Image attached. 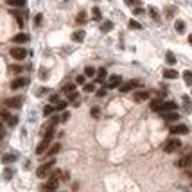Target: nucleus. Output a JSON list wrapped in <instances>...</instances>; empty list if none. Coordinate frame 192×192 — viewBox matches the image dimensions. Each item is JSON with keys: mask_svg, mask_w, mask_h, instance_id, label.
I'll return each instance as SVG.
<instances>
[{"mask_svg": "<svg viewBox=\"0 0 192 192\" xmlns=\"http://www.w3.org/2000/svg\"><path fill=\"white\" fill-rule=\"evenodd\" d=\"M7 4L13 7H22V6H25V0H7Z\"/></svg>", "mask_w": 192, "mask_h": 192, "instance_id": "nucleus-26", "label": "nucleus"}, {"mask_svg": "<svg viewBox=\"0 0 192 192\" xmlns=\"http://www.w3.org/2000/svg\"><path fill=\"white\" fill-rule=\"evenodd\" d=\"M4 106H7V108H20L22 106V99H20V97H9V99L4 101Z\"/></svg>", "mask_w": 192, "mask_h": 192, "instance_id": "nucleus-9", "label": "nucleus"}, {"mask_svg": "<svg viewBox=\"0 0 192 192\" xmlns=\"http://www.w3.org/2000/svg\"><path fill=\"white\" fill-rule=\"evenodd\" d=\"M27 85V79H23V77H16V79H13L11 81V90H18L22 86Z\"/></svg>", "mask_w": 192, "mask_h": 192, "instance_id": "nucleus-12", "label": "nucleus"}, {"mask_svg": "<svg viewBox=\"0 0 192 192\" xmlns=\"http://www.w3.org/2000/svg\"><path fill=\"white\" fill-rule=\"evenodd\" d=\"M75 83H77V85H85V75H77Z\"/></svg>", "mask_w": 192, "mask_h": 192, "instance_id": "nucleus-47", "label": "nucleus"}, {"mask_svg": "<svg viewBox=\"0 0 192 192\" xmlns=\"http://www.w3.org/2000/svg\"><path fill=\"white\" fill-rule=\"evenodd\" d=\"M66 108H68V101H59V99L56 101V106H54L56 111H63V110H66Z\"/></svg>", "mask_w": 192, "mask_h": 192, "instance_id": "nucleus-17", "label": "nucleus"}, {"mask_svg": "<svg viewBox=\"0 0 192 192\" xmlns=\"http://www.w3.org/2000/svg\"><path fill=\"white\" fill-rule=\"evenodd\" d=\"M72 40H74V42H83V40H85V31H75L74 34H72Z\"/></svg>", "mask_w": 192, "mask_h": 192, "instance_id": "nucleus-19", "label": "nucleus"}, {"mask_svg": "<svg viewBox=\"0 0 192 192\" xmlns=\"http://www.w3.org/2000/svg\"><path fill=\"white\" fill-rule=\"evenodd\" d=\"M140 83L138 81H126L124 85H118V90L122 92V94H126V92H131V90H135Z\"/></svg>", "mask_w": 192, "mask_h": 192, "instance_id": "nucleus-5", "label": "nucleus"}, {"mask_svg": "<svg viewBox=\"0 0 192 192\" xmlns=\"http://www.w3.org/2000/svg\"><path fill=\"white\" fill-rule=\"evenodd\" d=\"M54 128H56V126H52V124L49 126V131L45 133L43 140L36 146V154H43L45 151L49 149V146H50V142H52V138H54Z\"/></svg>", "mask_w": 192, "mask_h": 192, "instance_id": "nucleus-1", "label": "nucleus"}, {"mask_svg": "<svg viewBox=\"0 0 192 192\" xmlns=\"http://www.w3.org/2000/svg\"><path fill=\"white\" fill-rule=\"evenodd\" d=\"M68 118H70V113H68V111H66V110H63V115H61V117H59V122H66V120H68Z\"/></svg>", "mask_w": 192, "mask_h": 192, "instance_id": "nucleus-36", "label": "nucleus"}, {"mask_svg": "<svg viewBox=\"0 0 192 192\" xmlns=\"http://www.w3.org/2000/svg\"><path fill=\"white\" fill-rule=\"evenodd\" d=\"M75 22L77 23H86V11H79L77 16H75Z\"/></svg>", "mask_w": 192, "mask_h": 192, "instance_id": "nucleus-23", "label": "nucleus"}, {"mask_svg": "<svg viewBox=\"0 0 192 192\" xmlns=\"http://www.w3.org/2000/svg\"><path fill=\"white\" fill-rule=\"evenodd\" d=\"M4 137H6V129H4V124L0 120V140H4Z\"/></svg>", "mask_w": 192, "mask_h": 192, "instance_id": "nucleus-45", "label": "nucleus"}, {"mask_svg": "<svg viewBox=\"0 0 192 192\" xmlns=\"http://www.w3.org/2000/svg\"><path fill=\"white\" fill-rule=\"evenodd\" d=\"M174 27H176V31H180V32H183V31H185V22H182V20H178V22H176V25H174Z\"/></svg>", "mask_w": 192, "mask_h": 192, "instance_id": "nucleus-33", "label": "nucleus"}, {"mask_svg": "<svg viewBox=\"0 0 192 192\" xmlns=\"http://www.w3.org/2000/svg\"><path fill=\"white\" fill-rule=\"evenodd\" d=\"M59 149H61V144H59V142H56L52 147L49 149V156H54V154H58V153H59Z\"/></svg>", "mask_w": 192, "mask_h": 192, "instance_id": "nucleus-21", "label": "nucleus"}, {"mask_svg": "<svg viewBox=\"0 0 192 192\" xmlns=\"http://www.w3.org/2000/svg\"><path fill=\"white\" fill-rule=\"evenodd\" d=\"M4 176H6V178H7V180H9L11 176H13V171H11V169H7V171L4 172Z\"/></svg>", "mask_w": 192, "mask_h": 192, "instance_id": "nucleus-50", "label": "nucleus"}, {"mask_svg": "<svg viewBox=\"0 0 192 192\" xmlns=\"http://www.w3.org/2000/svg\"><path fill=\"white\" fill-rule=\"evenodd\" d=\"M90 115L92 117H99L101 115V110H99V106H94L92 110H90Z\"/></svg>", "mask_w": 192, "mask_h": 192, "instance_id": "nucleus-35", "label": "nucleus"}, {"mask_svg": "<svg viewBox=\"0 0 192 192\" xmlns=\"http://www.w3.org/2000/svg\"><path fill=\"white\" fill-rule=\"evenodd\" d=\"M95 81L97 83H104V79H106V68L102 66V68H99V70H95Z\"/></svg>", "mask_w": 192, "mask_h": 192, "instance_id": "nucleus-16", "label": "nucleus"}, {"mask_svg": "<svg viewBox=\"0 0 192 192\" xmlns=\"http://www.w3.org/2000/svg\"><path fill=\"white\" fill-rule=\"evenodd\" d=\"M106 94H108V86H102V88L97 92V97H104Z\"/></svg>", "mask_w": 192, "mask_h": 192, "instance_id": "nucleus-39", "label": "nucleus"}, {"mask_svg": "<svg viewBox=\"0 0 192 192\" xmlns=\"http://www.w3.org/2000/svg\"><path fill=\"white\" fill-rule=\"evenodd\" d=\"M163 118L167 120V122H174V120H180V113L176 111V110H172V111H165V113H162Z\"/></svg>", "mask_w": 192, "mask_h": 192, "instance_id": "nucleus-11", "label": "nucleus"}, {"mask_svg": "<svg viewBox=\"0 0 192 192\" xmlns=\"http://www.w3.org/2000/svg\"><path fill=\"white\" fill-rule=\"evenodd\" d=\"M165 59H167V63H169V65H176V58H174V54H172V52L165 54Z\"/></svg>", "mask_w": 192, "mask_h": 192, "instance_id": "nucleus-29", "label": "nucleus"}, {"mask_svg": "<svg viewBox=\"0 0 192 192\" xmlns=\"http://www.w3.org/2000/svg\"><path fill=\"white\" fill-rule=\"evenodd\" d=\"M92 13H94L95 20H101V11H99V7H94V9H92Z\"/></svg>", "mask_w": 192, "mask_h": 192, "instance_id": "nucleus-43", "label": "nucleus"}, {"mask_svg": "<svg viewBox=\"0 0 192 192\" xmlns=\"http://www.w3.org/2000/svg\"><path fill=\"white\" fill-rule=\"evenodd\" d=\"M180 147H182V142H180L178 138H171V140L165 142L163 151H165V153H174V151H178Z\"/></svg>", "mask_w": 192, "mask_h": 192, "instance_id": "nucleus-3", "label": "nucleus"}, {"mask_svg": "<svg viewBox=\"0 0 192 192\" xmlns=\"http://www.w3.org/2000/svg\"><path fill=\"white\" fill-rule=\"evenodd\" d=\"M129 27H131V29H142V25H140L138 22H135V20L129 22Z\"/></svg>", "mask_w": 192, "mask_h": 192, "instance_id": "nucleus-41", "label": "nucleus"}, {"mask_svg": "<svg viewBox=\"0 0 192 192\" xmlns=\"http://www.w3.org/2000/svg\"><path fill=\"white\" fill-rule=\"evenodd\" d=\"M183 79H185V83L189 86L192 85V72L190 70H185V72H183Z\"/></svg>", "mask_w": 192, "mask_h": 192, "instance_id": "nucleus-25", "label": "nucleus"}, {"mask_svg": "<svg viewBox=\"0 0 192 192\" xmlns=\"http://www.w3.org/2000/svg\"><path fill=\"white\" fill-rule=\"evenodd\" d=\"M58 187H59V180L49 178V182L42 185V190H58Z\"/></svg>", "mask_w": 192, "mask_h": 192, "instance_id": "nucleus-7", "label": "nucleus"}, {"mask_svg": "<svg viewBox=\"0 0 192 192\" xmlns=\"http://www.w3.org/2000/svg\"><path fill=\"white\" fill-rule=\"evenodd\" d=\"M192 163V153H187L185 156H182L180 160L176 162V167H182V169H185V167H189Z\"/></svg>", "mask_w": 192, "mask_h": 192, "instance_id": "nucleus-6", "label": "nucleus"}, {"mask_svg": "<svg viewBox=\"0 0 192 192\" xmlns=\"http://www.w3.org/2000/svg\"><path fill=\"white\" fill-rule=\"evenodd\" d=\"M172 110H176V102H172V101H167V102H163V101H162L160 106H158V111H160V113L172 111Z\"/></svg>", "mask_w": 192, "mask_h": 192, "instance_id": "nucleus-8", "label": "nucleus"}, {"mask_svg": "<svg viewBox=\"0 0 192 192\" xmlns=\"http://www.w3.org/2000/svg\"><path fill=\"white\" fill-rule=\"evenodd\" d=\"M120 81H122L120 75H111L110 81H108V90H110V88H117V86L120 85Z\"/></svg>", "mask_w": 192, "mask_h": 192, "instance_id": "nucleus-14", "label": "nucleus"}, {"mask_svg": "<svg viewBox=\"0 0 192 192\" xmlns=\"http://www.w3.org/2000/svg\"><path fill=\"white\" fill-rule=\"evenodd\" d=\"M70 90H75V85H74V83H66V85L63 86V92H70Z\"/></svg>", "mask_w": 192, "mask_h": 192, "instance_id": "nucleus-37", "label": "nucleus"}, {"mask_svg": "<svg viewBox=\"0 0 192 192\" xmlns=\"http://www.w3.org/2000/svg\"><path fill=\"white\" fill-rule=\"evenodd\" d=\"M14 160H16L14 154H4V156H2V162H4V163H9V162H14Z\"/></svg>", "mask_w": 192, "mask_h": 192, "instance_id": "nucleus-30", "label": "nucleus"}, {"mask_svg": "<svg viewBox=\"0 0 192 192\" xmlns=\"http://www.w3.org/2000/svg\"><path fill=\"white\" fill-rule=\"evenodd\" d=\"M66 101L68 102H77V92H74V90L66 92Z\"/></svg>", "mask_w": 192, "mask_h": 192, "instance_id": "nucleus-20", "label": "nucleus"}, {"mask_svg": "<svg viewBox=\"0 0 192 192\" xmlns=\"http://www.w3.org/2000/svg\"><path fill=\"white\" fill-rule=\"evenodd\" d=\"M133 13H135V14H142L144 9H142V7H133Z\"/></svg>", "mask_w": 192, "mask_h": 192, "instance_id": "nucleus-49", "label": "nucleus"}, {"mask_svg": "<svg viewBox=\"0 0 192 192\" xmlns=\"http://www.w3.org/2000/svg\"><path fill=\"white\" fill-rule=\"evenodd\" d=\"M42 20H43V14H42V13H38V14H36V18H34V23H36V25H40V23H42Z\"/></svg>", "mask_w": 192, "mask_h": 192, "instance_id": "nucleus-44", "label": "nucleus"}, {"mask_svg": "<svg viewBox=\"0 0 192 192\" xmlns=\"http://www.w3.org/2000/svg\"><path fill=\"white\" fill-rule=\"evenodd\" d=\"M9 117H11V115H9V111H7L6 108H2V110H0V120H7Z\"/></svg>", "mask_w": 192, "mask_h": 192, "instance_id": "nucleus-32", "label": "nucleus"}, {"mask_svg": "<svg viewBox=\"0 0 192 192\" xmlns=\"http://www.w3.org/2000/svg\"><path fill=\"white\" fill-rule=\"evenodd\" d=\"M111 29H113V23H111V22H104V23L101 25V31L102 32H108V31H111Z\"/></svg>", "mask_w": 192, "mask_h": 192, "instance_id": "nucleus-28", "label": "nucleus"}, {"mask_svg": "<svg viewBox=\"0 0 192 192\" xmlns=\"http://www.w3.org/2000/svg\"><path fill=\"white\" fill-rule=\"evenodd\" d=\"M94 75H95V68L88 65V66L85 68V77H94Z\"/></svg>", "mask_w": 192, "mask_h": 192, "instance_id": "nucleus-27", "label": "nucleus"}, {"mask_svg": "<svg viewBox=\"0 0 192 192\" xmlns=\"http://www.w3.org/2000/svg\"><path fill=\"white\" fill-rule=\"evenodd\" d=\"M149 92H147V90H140V92H135V101H138V102H142V101H147V99H149Z\"/></svg>", "mask_w": 192, "mask_h": 192, "instance_id": "nucleus-13", "label": "nucleus"}, {"mask_svg": "<svg viewBox=\"0 0 192 192\" xmlns=\"http://www.w3.org/2000/svg\"><path fill=\"white\" fill-rule=\"evenodd\" d=\"M58 99H59V97H58V95H52V97H50V102H56Z\"/></svg>", "mask_w": 192, "mask_h": 192, "instance_id": "nucleus-51", "label": "nucleus"}, {"mask_svg": "<svg viewBox=\"0 0 192 192\" xmlns=\"http://www.w3.org/2000/svg\"><path fill=\"white\" fill-rule=\"evenodd\" d=\"M11 56L14 58V59H18L22 61L25 56H27V49H22V47H14V49H11Z\"/></svg>", "mask_w": 192, "mask_h": 192, "instance_id": "nucleus-4", "label": "nucleus"}, {"mask_svg": "<svg viewBox=\"0 0 192 192\" xmlns=\"http://www.w3.org/2000/svg\"><path fill=\"white\" fill-rule=\"evenodd\" d=\"M27 42H29V34H23V32H20V34L13 36V43H27Z\"/></svg>", "mask_w": 192, "mask_h": 192, "instance_id": "nucleus-15", "label": "nucleus"}, {"mask_svg": "<svg viewBox=\"0 0 192 192\" xmlns=\"http://www.w3.org/2000/svg\"><path fill=\"white\" fill-rule=\"evenodd\" d=\"M11 14H13V16L16 18V23H18L20 27H23V18H22V14H20V13H18L16 9H13V11H11Z\"/></svg>", "mask_w": 192, "mask_h": 192, "instance_id": "nucleus-22", "label": "nucleus"}, {"mask_svg": "<svg viewBox=\"0 0 192 192\" xmlns=\"http://www.w3.org/2000/svg\"><path fill=\"white\" fill-rule=\"evenodd\" d=\"M83 90H85V92H95V85H94V83H86V85L83 86Z\"/></svg>", "mask_w": 192, "mask_h": 192, "instance_id": "nucleus-34", "label": "nucleus"}, {"mask_svg": "<svg viewBox=\"0 0 192 192\" xmlns=\"http://www.w3.org/2000/svg\"><path fill=\"white\" fill-rule=\"evenodd\" d=\"M52 111H54V106H50V104H49V106L43 110V115H45V117H49V115H50Z\"/></svg>", "mask_w": 192, "mask_h": 192, "instance_id": "nucleus-38", "label": "nucleus"}, {"mask_svg": "<svg viewBox=\"0 0 192 192\" xmlns=\"http://www.w3.org/2000/svg\"><path fill=\"white\" fill-rule=\"evenodd\" d=\"M163 77H167V79H176V77H178V72L172 70V68H165V70H163Z\"/></svg>", "mask_w": 192, "mask_h": 192, "instance_id": "nucleus-18", "label": "nucleus"}, {"mask_svg": "<svg viewBox=\"0 0 192 192\" xmlns=\"http://www.w3.org/2000/svg\"><path fill=\"white\" fill-rule=\"evenodd\" d=\"M16 122H18V117H13V115H11V117L7 118V124H9V126H16Z\"/></svg>", "mask_w": 192, "mask_h": 192, "instance_id": "nucleus-40", "label": "nucleus"}, {"mask_svg": "<svg viewBox=\"0 0 192 192\" xmlns=\"http://www.w3.org/2000/svg\"><path fill=\"white\" fill-rule=\"evenodd\" d=\"M149 13L153 14V18H154V20H160V14L156 13V9H154V7H149Z\"/></svg>", "mask_w": 192, "mask_h": 192, "instance_id": "nucleus-42", "label": "nucleus"}, {"mask_svg": "<svg viewBox=\"0 0 192 192\" xmlns=\"http://www.w3.org/2000/svg\"><path fill=\"white\" fill-rule=\"evenodd\" d=\"M40 79H47V70H45V68L40 70Z\"/></svg>", "mask_w": 192, "mask_h": 192, "instance_id": "nucleus-48", "label": "nucleus"}, {"mask_svg": "<svg viewBox=\"0 0 192 192\" xmlns=\"http://www.w3.org/2000/svg\"><path fill=\"white\" fill-rule=\"evenodd\" d=\"M54 163H56V162H54V158H50L49 162H45L43 165H40V167L36 169V176H38V178H45V176H47L49 172L52 171Z\"/></svg>", "mask_w": 192, "mask_h": 192, "instance_id": "nucleus-2", "label": "nucleus"}, {"mask_svg": "<svg viewBox=\"0 0 192 192\" xmlns=\"http://www.w3.org/2000/svg\"><path fill=\"white\" fill-rule=\"evenodd\" d=\"M9 72L11 74H22V72H23V66H22V65H11Z\"/></svg>", "mask_w": 192, "mask_h": 192, "instance_id": "nucleus-24", "label": "nucleus"}, {"mask_svg": "<svg viewBox=\"0 0 192 192\" xmlns=\"http://www.w3.org/2000/svg\"><path fill=\"white\" fill-rule=\"evenodd\" d=\"M169 131H171V135H187L189 133V128L185 124H178V126H172Z\"/></svg>", "mask_w": 192, "mask_h": 192, "instance_id": "nucleus-10", "label": "nucleus"}, {"mask_svg": "<svg viewBox=\"0 0 192 192\" xmlns=\"http://www.w3.org/2000/svg\"><path fill=\"white\" fill-rule=\"evenodd\" d=\"M126 4H128V6H131V7H135V6H140L138 0H126Z\"/></svg>", "mask_w": 192, "mask_h": 192, "instance_id": "nucleus-46", "label": "nucleus"}, {"mask_svg": "<svg viewBox=\"0 0 192 192\" xmlns=\"http://www.w3.org/2000/svg\"><path fill=\"white\" fill-rule=\"evenodd\" d=\"M160 102H162V99H154V101H151V110H153V111H158Z\"/></svg>", "mask_w": 192, "mask_h": 192, "instance_id": "nucleus-31", "label": "nucleus"}]
</instances>
